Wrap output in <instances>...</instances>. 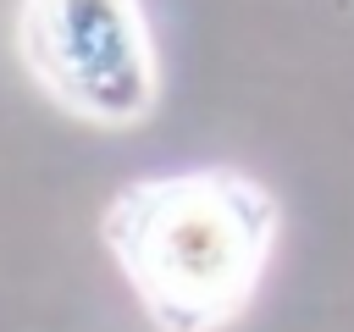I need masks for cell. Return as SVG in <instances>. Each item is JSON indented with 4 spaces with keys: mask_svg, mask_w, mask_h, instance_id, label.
Segmentation results:
<instances>
[{
    "mask_svg": "<svg viewBox=\"0 0 354 332\" xmlns=\"http://www.w3.org/2000/svg\"><path fill=\"white\" fill-rule=\"evenodd\" d=\"M100 238L160 332H221L266 282L277 199L232 166L160 172L116 188Z\"/></svg>",
    "mask_w": 354,
    "mask_h": 332,
    "instance_id": "1",
    "label": "cell"
},
{
    "mask_svg": "<svg viewBox=\"0 0 354 332\" xmlns=\"http://www.w3.org/2000/svg\"><path fill=\"white\" fill-rule=\"evenodd\" d=\"M17 50L33 89L88 127H138L155 111L160 72L138 0H17Z\"/></svg>",
    "mask_w": 354,
    "mask_h": 332,
    "instance_id": "2",
    "label": "cell"
}]
</instances>
